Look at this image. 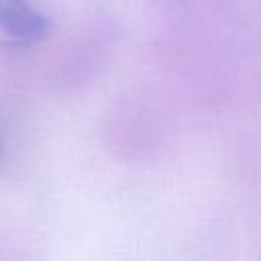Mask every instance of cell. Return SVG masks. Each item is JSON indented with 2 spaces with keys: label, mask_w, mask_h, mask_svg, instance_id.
Listing matches in <instances>:
<instances>
[{
  "label": "cell",
  "mask_w": 261,
  "mask_h": 261,
  "mask_svg": "<svg viewBox=\"0 0 261 261\" xmlns=\"http://www.w3.org/2000/svg\"><path fill=\"white\" fill-rule=\"evenodd\" d=\"M49 18L35 6H31L29 0H22L20 4L0 14V29L10 39L20 43H33L43 39L49 33Z\"/></svg>",
  "instance_id": "obj_1"
},
{
  "label": "cell",
  "mask_w": 261,
  "mask_h": 261,
  "mask_svg": "<svg viewBox=\"0 0 261 261\" xmlns=\"http://www.w3.org/2000/svg\"><path fill=\"white\" fill-rule=\"evenodd\" d=\"M0 155H2V143H0Z\"/></svg>",
  "instance_id": "obj_2"
}]
</instances>
